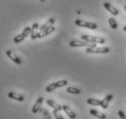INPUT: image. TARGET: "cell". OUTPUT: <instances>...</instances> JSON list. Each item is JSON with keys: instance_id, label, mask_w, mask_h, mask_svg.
<instances>
[{"instance_id": "6da1fadb", "label": "cell", "mask_w": 126, "mask_h": 119, "mask_svg": "<svg viewBox=\"0 0 126 119\" xmlns=\"http://www.w3.org/2000/svg\"><path fill=\"white\" fill-rule=\"evenodd\" d=\"M82 40H85L90 43H99L103 44L105 42V40L103 38H100V37H95V36H90V35H81L80 36Z\"/></svg>"}, {"instance_id": "7a4b0ae2", "label": "cell", "mask_w": 126, "mask_h": 119, "mask_svg": "<svg viewBox=\"0 0 126 119\" xmlns=\"http://www.w3.org/2000/svg\"><path fill=\"white\" fill-rule=\"evenodd\" d=\"M31 33V28L30 27H27V28H24V30L21 34L17 35L14 38V42L15 43H20L21 41H23L25 40V38H27L29 34Z\"/></svg>"}, {"instance_id": "3957f363", "label": "cell", "mask_w": 126, "mask_h": 119, "mask_svg": "<svg viewBox=\"0 0 126 119\" xmlns=\"http://www.w3.org/2000/svg\"><path fill=\"white\" fill-rule=\"evenodd\" d=\"M75 24L79 27H82V28H91V29H95V28H98V26L96 23H92V22H87L84 21V20H81V19H76L75 20Z\"/></svg>"}, {"instance_id": "277c9868", "label": "cell", "mask_w": 126, "mask_h": 119, "mask_svg": "<svg viewBox=\"0 0 126 119\" xmlns=\"http://www.w3.org/2000/svg\"><path fill=\"white\" fill-rule=\"evenodd\" d=\"M67 84H68V81H66V80H61V81L53 82V83L49 84L48 86H47L46 91H47V93H50V92L54 91L55 89H57V88H59V87H63V86H65V85H67Z\"/></svg>"}, {"instance_id": "5b68a950", "label": "cell", "mask_w": 126, "mask_h": 119, "mask_svg": "<svg viewBox=\"0 0 126 119\" xmlns=\"http://www.w3.org/2000/svg\"><path fill=\"white\" fill-rule=\"evenodd\" d=\"M86 52L88 53H109L110 49L107 47H95V48H87Z\"/></svg>"}, {"instance_id": "8992f818", "label": "cell", "mask_w": 126, "mask_h": 119, "mask_svg": "<svg viewBox=\"0 0 126 119\" xmlns=\"http://www.w3.org/2000/svg\"><path fill=\"white\" fill-rule=\"evenodd\" d=\"M70 47H91L92 44L85 40H72L69 42Z\"/></svg>"}, {"instance_id": "52a82bcc", "label": "cell", "mask_w": 126, "mask_h": 119, "mask_svg": "<svg viewBox=\"0 0 126 119\" xmlns=\"http://www.w3.org/2000/svg\"><path fill=\"white\" fill-rule=\"evenodd\" d=\"M6 56L8 57L10 60H12L13 61L16 63V64H17V65H20V64L22 63V60H20V58L16 56V54L14 53L13 51H11V50H6Z\"/></svg>"}, {"instance_id": "ba28073f", "label": "cell", "mask_w": 126, "mask_h": 119, "mask_svg": "<svg viewBox=\"0 0 126 119\" xmlns=\"http://www.w3.org/2000/svg\"><path fill=\"white\" fill-rule=\"evenodd\" d=\"M55 29H56V28H55V27H54V26H52V27L47 28V29H45V30L38 31V34H37V39L44 38V37H46V36H47V35L51 34L52 32H54V30H55Z\"/></svg>"}, {"instance_id": "9c48e42d", "label": "cell", "mask_w": 126, "mask_h": 119, "mask_svg": "<svg viewBox=\"0 0 126 119\" xmlns=\"http://www.w3.org/2000/svg\"><path fill=\"white\" fill-rule=\"evenodd\" d=\"M43 101H44V98L43 97H39L37 100V102L35 103L34 106L32 108V113L33 114H37L38 112H39L41 109V105H42V103H43Z\"/></svg>"}, {"instance_id": "30bf717a", "label": "cell", "mask_w": 126, "mask_h": 119, "mask_svg": "<svg viewBox=\"0 0 126 119\" xmlns=\"http://www.w3.org/2000/svg\"><path fill=\"white\" fill-rule=\"evenodd\" d=\"M113 98V95L112 94H108L106 97L104 98L103 100H101V106L103 108V109H107L108 106H109V103Z\"/></svg>"}, {"instance_id": "8fae6325", "label": "cell", "mask_w": 126, "mask_h": 119, "mask_svg": "<svg viewBox=\"0 0 126 119\" xmlns=\"http://www.w3.org/2000/svg\"><path fill=\"white\" fill-rule=\"evenodd\" d=\"M103 6H104V8H106V9H107L109 12H110V14H112L113 16H117V15H118V13H119L118 9L115 8L113 6H111L110 3L106 2V3L103 4Z\"/></svg>"}, {"instance_id": "7c38bea8", "label": "cell", "mask_w": 126, "mask_h": 119, "mask_svg": "<svg viewBox=\"0 0 126 119\" xmlns=\"http://www.w3.org/2000/svg\"><path fill=\"white\" fill-rule=\"evenodd\" d=\"M62 110L67 114V116H69L70 119H75L76 118V114L70 109L68 105H62Z\"/></svg>"}, {"instance_id": "4fadbf2b", "label": "cell", "mask_w": 126, "mask_h": 119, "mask_svg": "<svg viewBox=\"0 0 126 119\" xmlns=\"http://www.w3.org/2000/svg\"><path fill=\"white\" fill-rule=\"evenodd\" d=\"M7 96L9 98H11V99L19 101V102L24 101V96H23V95H21V94H16V93H14V92H9L8 94H7Z\"/></svg>"}, {"instance_id": "5bb4252c", "label": "cell", "mask_w": 126, "mask_h": 119, "mask_svg": "<svg viewBox=\"0 0 126 119\" xmlns=\"http://www.w3.org/2000/svg\"><path fill=\"white\" fill-rule=\"evenodd\" d=\"M54 23H55V19H49L47 22H46V23H45V24H43V25H42L40 28H39V31L45 30V29H47V28L52 27Z\"/></svg>"}, {"instance_id": "9a60e30c", "label": "cell", "mask_w": 126, "mask_h": 119, "mask_svg": "<svg viewBox=\"0 0 126 119\" xmlns=\"http://www.w3.org/2000/svg\"><path fill=\"white\" fill-rule=\"evenodd\" d=\"M39 28V24L38 23H34L31 27V39L32 40H35L37 39V34H38V28Z\"/></svg>"}, {"instance_id": "2e32d148", "label": "cell", "mask_w": 126, "mask_h": 119, "mask_svg": "<svg viewBox=\"0 0 126 119\" xmlns=\"http://www.w3.org/2000/svg\"><path fill=\"white\" fill-rule=\"evenodd\" d=\"M46 103H47V105H49L50 107H52L54 110H59V111L62 110V106H61L60 104H59V103H55L54 101L50 100V99L47 100V102H46Z\"/></svg>"}, {"instance_id": "e0dca14e", "label": "cell", "mask_w": 126, "mask_h": 119, "mask_svg": "<svg viewBox=\"0 0 126 119\" xmlns=\"http://www.w3.org/2000/svg\"><path fill=\"white\" fill-rule=\"evenodd\" d=\"M90 113L93 116H96L97 118L106 119V115H104V114H102V113H100L99 111H97V110H95V109H91L90 110Z\"/></svg>"}, {"instance_id": "ac0fdd59", "label": "cell", "mask_w": 126, "mask_h": 119, "mask_svg": "<svg viewBox=\"0 0 126 119\" xmlns=\"http://www.w3.org/2000/svg\"><path fill=\"white\" fill-rule=\"evenodd\" d=\"M101 101L98 100V99H93V98H90L87 100V103L91 105H94V106H101Z\"/></svg>"}, {"instance_id": "d6986e66", "label": "cell", "mask_w": 126, "mask_h": 119, "mask_svg": "<svg viewBox=\"0 0 126 119\" xmlns=\"http://www.w3.org/2000/svg\"><path fill=\"white\" fill-rule=\"evenodd\" d=\"M67 92L69 93V94H80V90L76 87H68L67 88Z\"/></svg>"}, {"instance_id": "ffe728a7", "label": "cell", "mask_w": 126, "mask_h": 119, "mask_svg": "<svg viewBox=\"0 0 126 119\" xmlns=\"http://www.w3.org/2000/svg\"><path fill=\"white\" fill-rule=\"evenodd\" d=\"M109 24H110V28H112V29H117L118 28V24H117L116 20L113 19V18H110L109 19Z\"/></svg>"}, {"instance_id": "44dd1931", "label": "cell", "mask_w": 126, "mask_h": 119, "mask_svg": "<svg viewBox=\"0 0 126 119\" xmlns=\"http://www.w3.org/2000/svg\"><path fill=\"white\" fill-rule=\"evenodd\" d=\"M53 116H55V118L56 119H64L63 118V116L60 115V111L59 110H54L53 111Z\"/></svg>"}, {"instance_id": "7402d4cb", "label": "cell", "mask_w": 126, "mask_h": 119, "mask_svg": "<svg viewBox=\"0 0 126 119\" xmlns=\"http://www.w3.org/2000/svg\"><path fill=\"white\" fill-rule=\"evenodd\" d=\"M118 116H120L121 119H126L125 114L123 113V111H122V110H119V111H118Z\"/></svg>"}, {"instance_id": "603a6c76", "label": "cell", "mask_w": 126, "mask_h": 119, "mask_svg": "<svg viewBox=\"0 0 126 119\" xmlns=\"http://www.w3.org/2000/svg\"><path fill=\"white\" fill-rule=\"evenodd\" d=\"M42 111H43V115H44V116H47V119H50V116H49L48 113H47L46 110H42Z\"/></svg>"}, {"instance_id": "cb8c5ba5", "label": "cell", "mask_w": 126, "mask_h": 119, "mask_svg": "<svg viewBox=\"0 0 126 119\" xmlns=\"http://www.w3.org/2000/svg\"><path fill=\"white\" fill-rule=\"evenodd\" d=\"M123 31H124V32H126V26H124V27H123Z\"/></svg>"}, {"instance_id": "d4e9b609", "label": "cell", "mask_w": 126, "mask_h": 119, "mask_svg": "<svg viewBox=\"0 0 126 119\" xmlns=\"http://www.w3.org/2000/svg\"><path fill=\"white\" fill-rule=\"evenodd\" d=\"M41 2H44V1H46V0H40Z\"/></svg>"}, {"instance_id": "484cf974", "label": "cell", "mask_w": 126, "mask_h": 119, "mask_svg": "<svg viewBox=\"0 0 126 119\" xmlns=\"http://www.w3.org/2000/svg\"><path fill=\"white\" fill-rule=\"evenodd\" d=\"M124 8H125V10H126V6H124Z\"/></svg>"}]
</instances>
